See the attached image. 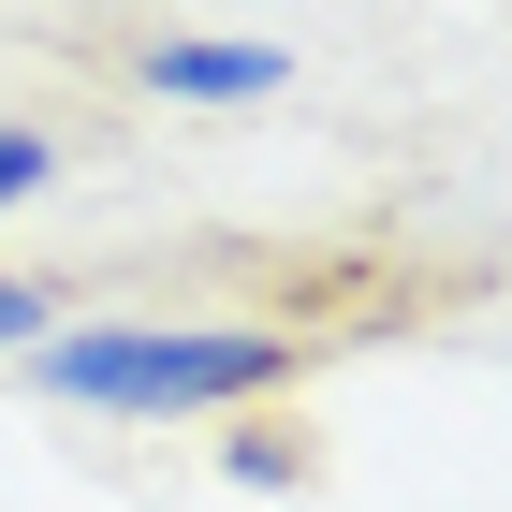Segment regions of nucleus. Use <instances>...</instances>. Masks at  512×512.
<instances>
[{
	"label": "nucleus",
	"mask_w": 512,
	"mask_h": 512,
	"mask_svg": "<svg viewBox=\"0 0 512 512\" xmlns=\"http://www.w3.org/2000/svg\"><path fill=\"white\" fill-rule=\"evenodd\" d=\"M220 469H235L249 498H308V483H322V439H308V425H278V410H235Z\"/></svg>",
	"instance_id": "7ed1b4c3"
},
{
	"label": "nucleus",
	"mask_w": 512,
	"mask_h": 512,
	"mask_svg": "<svg viewBox=\"0 0 512 512\" xmlns=\"http://www.w3.org/2000/svg\"><path fill=\"white\" fill-rule=\"evenodd\" d=\"M308 352H337V322H74V337H30L15 366L59 410L176 425V410H278Z\"/></svg>",
	"instance_id": "f257e3e1"
},
{
	"label": "nucleus",
	"mask_w": 512,
	"mask_h": 512,
	"mask_svg": "<svg viewBox=\"0 0 512 512\" xmlns=\"http://www.w3.org/2000/svg\"><path fill=\"white\" fill-rule=\"evenodd\" d=\"M44 176H59V147H44V132H15V118H0V205H30Z\"/></svg>",
	"instance_id": "20e7f679"
},
{
	"label": "nucleus",
	"mask_w": 512,
	"mask_h": 512,
	"mask_svg": "<svg viewBox=\"0 0 512 512\" xmlns=\"http://www.w3.org/2000/svg\"><path fill=\"white\" fill-rule=\"evenodd\" d=\"M147 88H176V103H264V88H293V59H278V44L176 30V44H147Z\"/></svg>",
	"instance_id": "f03ea898"
},
{
	"label": "nucleus",
	"mask_w": 512,
	"mask_h": 512,
	"mask_svg": "<svg viewBox=\"0 0 512 512\" xmlns=\"http://www.w3.org/2000/svg\"><path fill=\"white\" fill-rule=\"evenodd\" d=\"M30 322H59V293H44V278H15V264H0V352H30Z\"/></svg>",
	"instance_id": "39448f33"
}]
</instances>
